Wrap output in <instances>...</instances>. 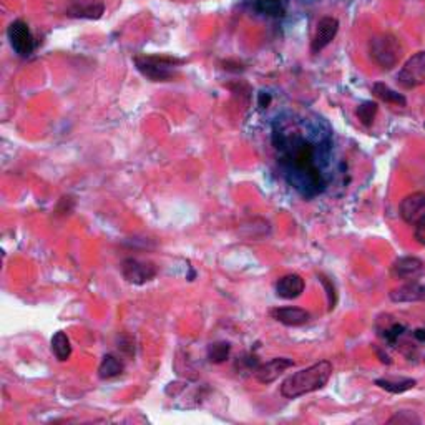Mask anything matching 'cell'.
<instances>
[{"label": "cell", "instance_id": "1", "mask_svg": "<svg viewBox=\"0 0 425 425\" xmlns=\"http://www.w3.org/2000/svg\"><path fill=\"white\" fill-rule=\"evenodd\" d=\"M273 145L284 178L301 195L311 198L326 190L328 181L319 165V145L303 135L298 123H278Z\"/></svg>", "mask_w": 425, "mask_h": 425}, {"label": "cell", "instance_id": "2", "mask_svg": "<svg viewBox=\"0 0 425 425\" xmlns=\"http://www.w3.org/2000/svg\"><path fill=\"white\" fill-rule=\"evenodd\" d=\"M333 372L334 367L329 360H319L286 377L281 384V395L286 399H298L301 395L321 390L329 382Z\"/></svg>", "mask_w": 425, "mask_h": 425}, {"label": "cell", "instance_id": "3", "mask_svg": "<svg viewBox=\"0 0 425 425\" xmlns=\"http://www.w3.org/2000/svg\"><path fill=\"white\" fill-rule=\"evenodd\" d=\"M133 63L150 82H171L185 60L170 55H136Z\"/></svg>", "mask_w": 425, "mask_h": 425}, {"label": "cell", "instance_id": "4", "mask_svg": "<svg viewBox=\"0 0 425 425\" xmlns=\"http://www.w3.org/2000/svg\"><path fill=\"white\" fill-rule=\"evenodd\" d=\"M367 52L370 60L382 70H392L404 57V45L392 33H379L369 41Z\"/></svg>", "mask_w": 425, "mask_h": 425}, {"label": "cell", "instance_id": "5", "mask_svg": "<svg viewBox=\"0 0 425 425\" xmlns=\"http://www.w3.org/2000/svg\"><path fill=\"white\" fill-rule=\"evenodd\" d=\"M397 83L404 90L425 85V52H417L404 63L397 73Z\"/></svg>", "mask_w": 425, "mask_h": 425}, {"label": "cell", "instance_id": "6", "mask_svg": "<svg viewBox=\"0 0 425 425\" xmlns=\"http://www.w3.org/2000/svg\"><path fill=\"white\" fill-rule=\"evenodd\" d=\"M7 38L18 57L27 58L36 50V38L26 21H14L7 28Z\"/></svg>", "mask_w": 425, "mask_h": 425}, {"label": "cell", "instance_id": "7", "mask_svg": "<svg viewBox=\"0 0 425 425\" xmlns=\"http://www.w3.org/2000/svg\"><path fill=\"white\" fill-rule=\"evenodd\" d=\"M122 276L127 283L141 286L150 283L156 278L158 269L151 261L138 259V258H127L122 261Z\"/></svg>", "mask_w": 425, "mask_h": 425}, {"label": "cell", "instance_id": "8", "mask_svg": "<svg viewBox=\"0 0 425 425\" xmlns=\"http://www.w3.org/2000/svg\"><path fill=\"white\" fill-rule=\"evenodd\" d=\"M339 32V21L333 16H326L318 22L314 37L311 41V52L321 53L326 47H329Z\"/></svg>", "mask_w": 425, "mask_h": 425}, {"label": "cell", "instance_id": "9", "mask_svg": "<svg viewBox=\"0 0 425 425\" xmlns=\"http://www.w3.org/2000/svg\"><path fill=\"white\" fill-rule=\"evenodd\" d=\"M400 218L407 225L415 226L425 220V193L417 191L405 196L399 206Z\"/></svg>", "mask_w": 425, "mask_h": 425}, {"label": "cell", "instance_id": "10", "mask_svg": "<svg viewBox=\"0 0 425 425\" xmlns=\"http://www.w3.org/2000/svg\"><path fill=\"white\" fill-rule=\"evenodd\" d=\"M105 14V4L103 0H70L65 16L72 18H88V21H98Z\"/></svg>", "mask_w": 425, "mask_h": 425}, {"label": "cell", "instance_id": "11", "mask_svg": "<svg viewBox=\"0 0 425 425\" xmlns=\"http://www.w3.org/2000/svg\"><path fill=\"white\" fill-rule=\"evenodd\" d=\"M294 367V360L288 357H274L268 360V362L259 364V367L256 369L254 377L261 384H271L279 377L281 374L286 370Z\"/></svg>", "mask_w": 425, "mask_h": 425}, {"label": "cell", "instance_id": "12", "mask_svg": "<svg viewBox=\"0 0 425 425\" xmlns=\"http://www.w3.org/2000/svg\"><path fill=\"white\" fill-rule=\"evenodd\" d=\"M425 264L422 259L414 258V256H404L394 261L392 264V274L395 278L404 281H415L424 274Z\"/></svg>", "mask_w": 425, "mask_h": 425}, {"label": "cell", "instance_id": "13", "mask_svg": "<svg viewBox=\"0 0 425 425\" xmlns=\"http://www.w3.org/2000/svg\"><path fill=\"white\" fill-rule=\"evenodd\" d=\"M271 318L278 321V323L289 326V328H299V326H304L309 323L311 314L303 308H294V306H289V308H276L271 311Z\"/></svg>", "mask_w": 425, "mask_h": 425}, {"label": "cell", "instance_id": "14", "mask_svg": "<svg viewBox=\"0 0 425 425\" xmlns=\"http://www.w3.org/2000/svg\"><path fill=\"white\" fill-rule=\"evenodd\" d=\"M389 296L394 303H424L425 284H419L415 283V281H410V283L390 291Z\"/></svg>", "mask_w": 425, "mask_h": 425}, {"label": "cell", "instance_id": "15", "mask_svg": "<svg viewBox=\"0 0 425 425\" xmlns=\"http://www.w3.org/2000/svg\"><path fill=\"white\" fill-rule=\"evenodd\" d=\"M306 283L299 274H286L276 283V294L283 299H296L304 293Z\"/></svg>", "mask_w": 425, "mask_h": 425}, {"label": "cell", "instance_id": "16", "mask_svg": "<svg viewBox=\"0 0 425 425\" xmlns=\"http://www.w3.org/2000/svg\"><path fill=\"white\" fill-rule=\"evenodd\" d=\"M123 370H125V364L120 357H117L115 354H105L100 360V365H98V377L110 380L122 375Z\"/></svg>", "mask_w": 425, "mask_h": 425}, {"label": "cell", "instance_id": "17", "mask_svg": "<svg viewBox=\"0 0 425 425\" xmlns=\"http://www.w3.org/2000/svg\"><path fill=\"white\" fill-rule=\"evenodd\" d=\"M50 349L58 362H65V360L72 357V343L63 330H57V333L52 335Z\"/></svg>", "mask_w": 425, "mask_h": 425}, {"label": "cell", "instance_id": "18", "mask_svg": "<svg viewBox=\"0 0 425 425\" xmlns=\"http://www.w3.org/2000/svg\"><path fill=\"white\" fill-rule=\"evenodd\" d=\"M372 93L379 98V100H382L385 103H390V105H395V107H405V105H407V98H405L402 93L392 90V88L387 87L382 82L374 83Z\"/></svg>", "mask_w": 425, "mask_h": 425}, {"label": "cell", "instance_id": "19", "mask_svg": "<svg viewBox=\"0 0 425 425\" xmlns=\"http://www.w3.org/2000/svg\"><path fill=\"white\" fill-rule=\"evenodd\" d=\"M254 9L266 17L281 18L286 14L284 0H254Z\"/></svg>", "mask_w": 425, "mask_h": 425}, {"label": "cell", "instance_id": "20", "mask_svg": "<svg viewBox=\"0 0 425 425\" xmlns=\"http://www.w3.org/2000/svg\"><path fill=\"white\" fill-rule=\"evenodd\" d=\"M415 379H377L375 380V385H379L380 389L387 390L390 394H402L405 390H410L415 387Z\"/></svg>", "mask_w": 425, "mask_h": 425}, {"label": "cell", "instance_id": "21", "mask_svg": "<svg viewBox=\"0 0 425 425\" xmlns=\"http://www.w3.org/2000/svg\"><path fill=\"white\" fill-rule=\"evenodd\" d=\"M231 354V344L226 340L220 343H212L208 345V360L212 364H221L230 357Z\"/></svg>", "mask_w": 425, "mask_h": 425}, {"label": "cell", "instance_id": "22", "mask_svg": "<svg viewBox=\"0 0 425 425\" xmlns=\"http://www.w3.org/2000/svg\"><path fill=\"white\" fill-rule=\"evenodd\" d=\"M379 110V105L375 102H364L360 103L357 107V118L360 120V123L365 127H370L374 123V118H375V113Z\"/></svg>", "mask_w": 425, "mask_h": 425}, {"label": "cell", "instance_id": "23", "mask_svg": "<svg viewBox=\"0 0 425 425\" xmlns=\"http://www.w3.org/2000/svg\"><path fill=\"white\" fill-rule=\"evenodd\" d=\"M420 419L410 412H397L389 419V424H419Z\"/></svg>", "mask_w": 425, "mask_h": 425}, {"label": "cell", "instance_id": "24", "mask_svg": "<svg viewBox=\"0 0 425 425\" xmlns=\"http://www.w3.org/2000/svg\"><path fill=\"white\" fill-rule=\"evenodd\" d=\"M321 281H323V284L326 286V289H328V299H329V309L333 311L334 306H335V293H334V286L329 283L328 278H324V276H321Z\"/></svg>", "mask_w": 425, "mask_h": 425}, {"label": "cell", "instance_id": "25", "mask_svg": "<svg viewBox=\"0 0 425 425\" xmlns=\"http://www.w3.org/2000/svg\"><path fill=\"white\" fill-rule=\"evenodd\" d=\"M415 240H417L419 244L425 246V220L420 221V223L415 225V231H414Z\"/></svg>", "mask_w": 425, "mask_h": 425}]
</instances>
